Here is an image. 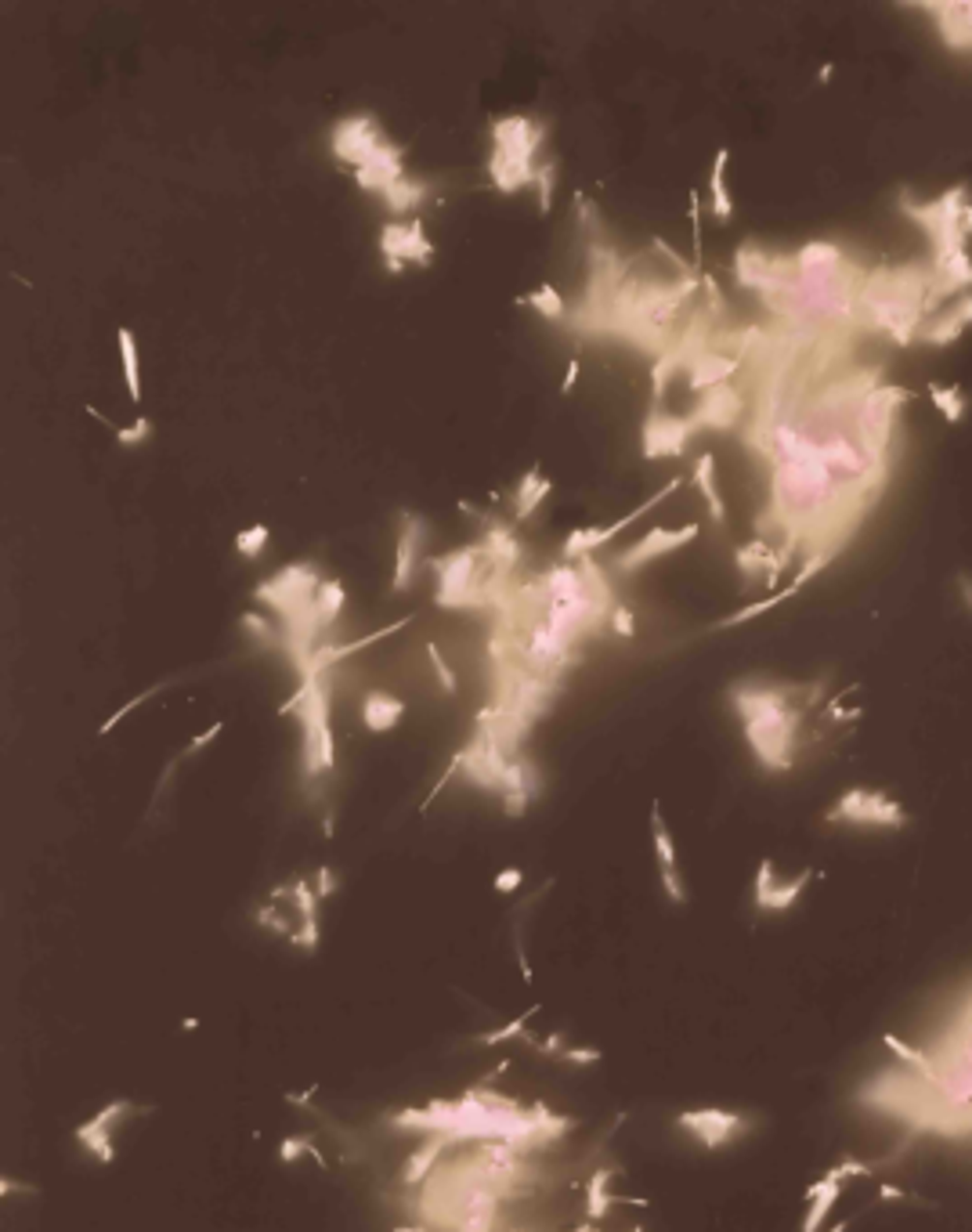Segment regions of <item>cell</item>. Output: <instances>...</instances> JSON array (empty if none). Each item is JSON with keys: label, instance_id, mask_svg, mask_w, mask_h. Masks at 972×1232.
I'll list each match as a JSON object with an SVG mask.
<instances>
[{"label": "cell", "instance_id": "cell-19", "mask_svg": "<svg viewBox=\"0 0 972 1232\" xmlns=\"http://www.w3.org/2000/svg\"><path fill=\"white\" fill-rule=\"evenodd\" d=\"M972 326V293L958 297V301H951L947 308H940L936 315L922 326L918 333V343H929V347H947V343L961 340V333Z\"/></svg>", "mask_w": 972, "mask_h": 1232}, {"label": "cell", "instance_id": "cell-58", "mask_svg": "<svg viewBox=\"0 0 972 1232\" xmlns=\"http://www.w3.org/2000/svg\"><path fill=\"white\" fill-rule=\"evenodd\" d=\"M958 589H961V601L972 607V578L969 575H958Z\"/></svg>", "mask_w": 972, "mask_h": 1232}, {"label": "cell", "instance_id": "cell-29", "mask_svg": "<svg viewBox=\"0 0 972 1232\" xmlns=\"http://www.w3.org/2000/svg\"><path fill=\"white\" fill-rule=\"evenodd\" d=\"M549 492H553V481L543 478V470H539V463H535L532 470L520 478L517 488H514V517L528 520L535 513V507H539Z\"/></svg>", "mask_w": 972, "mask_h": 1232}, {"label": "cell", "instance_id": "cell-41", "mask_svg": "<svg viewBox=\"0 0 972 1232\" xmlns=\"http://www.w3.org/2000/svg\"><path fill=\"white\" fill-rule=\"evenodd\" d=\"M553 185H557V163L546 160V163L535 166V189H539V210L549 214V206H553Z\"/></svg>", "mask_w": 972, "mask_h": 1232}, {"label": "cell", "instance_id": "cell-21", "mask_svg": "<svg viewBox=\"0 0 972 1232\" xmlns=\"http://www.w3.org/2000/svg\"><path fill=\"white\" fill-rule=\"evenodd\" d=\"M420 543H424V520L405 513V517H401V528H398V543H395V578H391V589H395V593H405V589L412 586V575H416V568H420Z\"/></svg>", "mask_w": 972, "mask_h": 1232}, {"label": "cell", "instance_id": "cell-52", "mask_svg": "<svg viewBox=\"0 0 972 1232\" xmlns=\"http://www.w3.org/2000/svg\"><path fill=\"white\" fill-rule=\"evenodd\" d=\"M849 1175H871V1167L864 1164V1160H846V1164L824 1171V1178H832V1182H842V1178H849Z\"/></svg>", "mask_w": 972, "mask_h": 1232}, {"label": "cell", "instance_id": "cell-9", "mask_svg": "<svg viewBox=\"0 0 972 1232\" xmlns=\"http://www.w3.org/2000/svg\"><path fill=\"white\" fill-rule=\"evenodd\" d=\"M380 253H384V268L391 275H398L405 264H420L427 268L434 260V243L427 239L424 220L412 218L409 224L401 220H387L384 232H380Z\"/></svg>", "mask_w": 972, "mask_h": 1232}, {"label": "cell", "instance_id": "cell-47", "mask_svg": "<svg viewBox=\"0 0 972 1232\" xmlns=\"http://www.w3.org/2000/svg\"><path fill=\"white\" fill-rule=\"evenodd\" d=\"M691 239H694V268L701 272V195L691 192Z\"/></svg>", "mask_w": 972, "mask_h": 1232}, {"label": "cell", "instance_id": "cell-3", "mask_svg": "<svg viewBox=\"0 0 972 1232\" xmlns=\"http://www.w3.org/2000/svg\"><path fill=\"white\" fill-rule=\"evenodd\" d=\"M897 210L907 220H915L932 243V279H936V301H958L972 293V189L951 185L936 199H915L897 195Z\"/></svg>", "mask_w": 972, "mask_h": 1232}, {"label": "cell", "instance_id": "cell-37", "mask_svg": "<svg viewBox=\"0 0 972 1232\" xmlns=\"http://www.w3.org/2000/svg\"><path fill=\"white\" fill-rule=\"evenodd\" d=\"M239 626L253 636V644L264 647V651H272V647H282V626H275L268 618L260 615V611H247V615L239 618Z\"/></svg>", "mask_w": 972, "mask_h": 1232}, {"label": "cell", "instance_id": "cell-2", "mask_svg": "<svg viewBox=\"0 0 972 1232\" xmlns=\"http://www.w3.org/2000/svg\"><path fill=\"white\" fill-rule=\"evenodd\" d=\"M936 279L932 264H878L868 268L857 304L861 329L882 333L897 347L918 343L922 326L936 315Z\"/></svg>", "mask_w": 972, "mask_h": 1232}, {"label": "cell", "instance_id": "cell-14", "mask_svg": "<svg viewBox=\"0 0 972 1232\" xmlns=\"http://www.w3.org/2000/svg\"><path fill=\"white\" fill-rule=\"evenodd\" d=\"M698 524L691 520L684 528H651V532L640 539V543H633L630 549H622L615 557L618 572H636V568H644L647 561H658V557H665L672 549H684L687 543H694L698 539Z\"/></svg>", "mask_w": 972, "mask_h": 1232}, {"label": "cell", "instance_id": "cell-13", "mask_svg": "<svg viewBox=\"0 0 972 1232\" xmlns=\"http://www.w3.org/2000/svg\"><path fill=\"white\" fill-rule=\"evenodd\" d=\"M676 1124L684 1128L687 1135H694V1142H701L705 1150H720L734 1135L749 1131V1121L741 1113H730V1109H687V1113L676 1117Z\"/></svg>", "mask_w": 972, "mask_h": 1232}, {"label": "cell", "instance_id": "cell-56", "mask_svg": "<svg viewBox=\"0 0 972 1232\" xmlns=\"http://www.w3.org/2000/svg\"><path fill=\"white\" fill-rule=\"evenodd\" d=\"M578 372H582V362H578V358H572V362H568V372H564L561 395H568V391H572V387L578 384Z\"/></svg>", "mask_w": 972, "mask_h": 1232}, {"label": "cell", "instance_id": "cell-8", "mask_svg": "<svg viewBox=\"0 0 972 1232\" xmlns=\"http://www.w3.org/2000/svg\"><path fill=\"white\" fill-rule=\"evenodd\" d=\"M333 156L343 160V163L366 166L376 156V152H384L391 145V137L384 134V127L372 120L369 112H351V116H343L340 124L333 127Z\"/></svg>", "mask_w": 972, "mask_h": 1232}, {"label": "cell", "instance_id": "cell-44", "mask_svg": "<svg viewBox=\"0 0 972 1232\" xmlns=\"http://www.w3.org/2000/svg\"><path fill=\"white\" fill-rule=\"evenodd\" d=\"M427 655H430V665H434V676H438L441 690H445V694L453 698V694H456V690H459V687H456V676H453V669H449V661L441 658L438 644H427Z\"/></svg>", "mask_w": 972, "mask_h": 1232}, {"label": "cell", "instance_id": "cell-6", "mask_svg": "<svg viewBox=\"0 0 972 1232\" xmlns=\"http://www.w3.org/2000/svg\"><path fill=\"white\" fill-rule=\"evenodd\" d=\"M485 561L481 546H459L445 557H434L430 568L438 572V603L441 607H466L481 601L478 564Z\"/></svg>", "mask_w": 972, "mask_h": 1232}, {"label": "cell", "instance_id": "cell-28", "mask_svg": "<svg viewBox=\"0 0 972 1232\" xmlns=\"http://www.w3.org/2000/svg\"><path fill=\"white\" fill-rule=\"evenodd\" d=\"M807 1196H810V1211H807V1218H803V1232H821L824 1218L836 1211V1200L842 1196V1182L821 1178L817 1186H810Z\"/></svg>", "mask_w": 972, "mask_h": 1232}, {"label": "cell", "instance_id": "cell-48", "mask_svg": "<svg viewBox=\"0 0 972 1232\" xmlns=\"http://www.w3.org/2000/svg\"><path fill=\"white\" fill-rule=\"evenodd\" d=\"M152 694H156V687H152V690H145V694H137V698H134V701H127V705H120V709H116V713H112V716H109V719H105V723L98 726V734H109L112 726L120 723V719H124V716H131V713H134L137 705H145V701H149V698H152Z\"/></svg>", "mask_w": 972, "mask_h": 1232}, {"label": "cell", "instance_id": "cell-38", "mask_svg": "<svg viewBox=\"0 0 972 1232\" xmlns=\"http://www.w3.org/2000/svg\"><path fill=\"white\" fill-rule=\"evenodd\" d=\"M524 304H532L535 311L546 318V322H564V297H561V289H553L549 282H543L539 289H532V293L524 297Z\"/></svg>", "mask_w": 972, "mask_h": 1232}, {"label": "cell", "instance_id": "cell-17", "mask_svg": "<svg viewBox=\"0 0 972 1232\" xmlns=\"http://www.w3.org/2000/svg\"><path fill=\"white\" fill-rule=\"evenodd\" d=\"M488 131H492V149L514 152V156H528V160L539 156L543 137H546V124L528 120V116H495Z\"/></svg>", "mask_w": 972, "mask_h": 1232}, {"label": "cell", "instance_id": "cell-26", "mask_svg": "<svg viewBox=\"0 0 972 1232\" xmlns=\"http://www.w3.org/2000/svg\"><path fill=\"white\" fill-rule=\"evenodd\" d=\"M726 163H730V149H716L713 170H709V214L716 220L734 218V195L726 189Z\"/></svg>", "mask_w": 972, "mask_h": 1232}, {"label": "cell", "instance_id": "cell-39", "mask_svg": "<svg viewBox=\"0 0 972 1232\" xmlns=\"http://www.w3.org/2000/svg\"><path fill=\"white\" fill-rule=\"evenodd\" d=\"M611 1178H615V1171H607V1167L593 1171V1178H589V1218L601 1221L604 1215L611 1211V1204H615L611 1192H607V1182H611Z\"/></svg>", "mask_w": 972, "mask_h": 1232}, {"label": "cell", "instance_id": "cell-49", "mask_svg": "<svg viewBox=\"0 0 972 1232\" xmlns=\"http://www.w3.org/2000/svg\"><path fill=\"white\" fill-rule=\"evenodd\" d=\"M611 626H615V632L618 636H626V640L636 636V618H633V611L630 607H622V603H615V611H611Z\"/></svg>", "mask_w": 972, "mask_h": 1232}, {"label": "cell", "instance_id": "cell-4", "mask_svg": "<svg viewBox=\"0 0 972 1232\" xmlns=\"http://www.w3.org/2000/svg\"><path fill=\"white\" fill-rule=\"evenodd\" d=\"M279 713H301L304 726V748H301V770L308 780L322 777L337 767V745H333V726H329V690L322 684V672L301 676L297 694L279 709Z\"/></svg>", "mask_w": 972, "mask_h": 1232}, {"label": "cell", "instance_id": "cell-53", "mask_svg": "<svg viewBox=\"0 0 972 1232\" xmlns=\"http://www.w3.org/2000/svg\"><path fill=\"white\" fill-rule=\"evenodd\" d=\"M221 730H224V723H210V726H206V730H203V734H195V738L189 741V748H185V755H195V752H199V748H206L210 741L218 738Z\"/></svg>", "mask_w": 972, "mask_h": 1232}, {"label": "cell", "instance_id": "cell-7", "mask_svg": "<svg viewBox=\"0 0 972 1232\" xmlns=\"http://www.w3.org/2000/svg\"><path fill=\"white\" fill-rule=\"evenodd\" d=\"M828 824H857V828H904L907 809L890 799L886 792H871V788H853L839 799L836 807L824 813Z\"/></svg>", "mask_w": 972, "mask_h": 1232}, {"label": "cell", "instance_id": "cell-15", "mask_svg": "<svg viewBox=\"0 0 972 1232\" xmlns=\"http://www.w3.org/2000/svg\"><path fill=\"white\" fill-rule=\"evenodd\" d=\"M810 878L813 871H799L795 878H784L778 882L774 875V861H759V871H755V907L759 911H767V915H784L788 907L803 896V890L810 886Z\"/></svg>", "mask_w": 972, "mask_h": 1232}, {"label": "cell", "instance_id": "cell-16", "mask_svg": "<svg viewBox=\"0 0 972 1232\" xmlns=\"http://www.w3.org/2000/svg\"><path fill=\"white\" fill-rule=\"evenodd\" d=\"M741 409H745V401L738 391L730 384H720L698 397V405L687 412V420L694 424V430H734Z\"/></svg>", "mask_w": 972, "mask_h": 1232}, {"label": "cell", "instance_id": "cell-32", "mask_svg": "<svg viewBox=\"0 0 972 1232\" xmlns=\"http://www.w3.org/2000/svg\"><path fill=\"white\" fill-rule=\"evenodd\" d=\"M116 343H120V362H124L127 391H131V401L137 405V401H141V362H137V337L127 326H120V333H116Z\"/></svg>", "mask_w": 972, "mask_h": 1232}, {"label": "cell", "instance_id": "cell-36", "mask_svg": "<svg viewBox=\"0 0 972 1232\" xmlns=\"http://www.w3.org/2000/svg\"><path fill=\"white\" fill-rule=\"evenodd\" d=\"M651 838H655V857H658V867L662 871H676V846H672V836L665 821H662V807H651Z\"/></svg>", "mask_w": 972, "mask_h": 1232}, {"label": "cell", "instance_id": "cell-60", "mask_svg": "<svg viewBox=\"0 0 972 1232\" xmlns=\"http://www.w3.org/2000/svg\"><path fill=\"white\" fill-rule=\"evenodd\" d=\"M630 1232H644V1229H640V1225H633V1229H630Z\"/></svg>", "mask_w": 972, "mask_h": 1232}, {"label": "cell", "instance_id": "cell-11", "mask_svg": "<svg viewBox=\"0 0 972 1232\" xmlns=\"http://www.w3.org/2000/svg\"><path fill=\"white\" fill-rule=\"evenodd\" d=\"M698 430L687 416L665 409H651L644 420V459H676L687 453V445Z\"/></svg>", "mask_w": 972, "mask_h": 1232}, {"label": "cell", "instance_id": "cell-25", "mask_svg": "<svg viewBox=\"0 0 972 1232\" xmlns=\"http://www.w3.org/2000/svg\"><path fill=\"white\" fill-rule=\"evenodd\" d=\"M401 716H405V701L387 694V690H369V694L362 698V723H366V730H372V734L395 730Z\"/></svg>", "mask_w": 972, "mask_h": 1232}, {"label": "cell", "instance_id": "cell-51", "mask_svg": "<svg viewBox=\"0 0 972 1232\" xmlns=\"http://www.w3.org/2000/svg\"><path fill=\"white\" fill-rule=\"evenodd\" d=\"M520 882H524V871H520V867H507V871H499V875H495V893H517L520 890Z\"/></svg>", "mask_w": 972, "mask_h": 1232}, {"label": "cell", "instance_id": "cell-23", "mask_svg": "<svg viewBox=\"0 0 972 1232\" xmlns=\"http://www.w3.org/2000/svg\"><path fill=\"white\" fill-rule=\"evenodd\" d=\"M481 549H485V564H488V568L495 572V578H507L510 572L517 568L520 557H524V549H520V539L510 532L507 524H499V520H492V524H488V532H485V543H481Z\"/></svg>", "mask_w": 972, "mask_h": 1232}, {"label": "cell", "instance_id": "cell-30", "mask_svg": "<svg viewBox=\"0 0 972 1232\" xmlns=\"http://www.w3.org/2000/svg\"><path fill=\"white\" fill-rule=\"evenodd\" d=\"M926 391H929L932 409L940 412V416H944L951 426H958L961 420L969 416V397H965V391H961V387H955V384H929Z\"/></svg>", "mask_w": 972, "mask_h": 1232}, {"label": "cell", "instance_id": "cell-43", "mask_svg": "<svg viewBox=\"0 0 972 1232\" xmlns=\"http://www.w3.org/2000/svg\"><path fill=\"white\" fill-rule=\"evenodd\" d=\"M441 1146H445V1138H430V1142H427V1150L416 1153V1157L409 1160V1167H405V1182H420V1178L427 1175V1167L434 1164V1157L441 1153Z\"/></svg>", "mask_w": 972, "mask_h": 1232}, {"label": "cell", "instance_id": "cell-50", "mask_svg": "<svg viewBox=\"0 0 972 1232\" xmlns=\"http://www.w3.org/2000/svg\"><path fill=\"white\" fill-rule=\"evenodd\" d=\"M557 1059L572 1063V1067H593V1063H601V1052L597 1048H564Z\"/></svg>", "mask_w": 972, "mask_h": 1232}, {"label": "cell", "instance_id": "cell-55", "mask_svg": "<svg viewBox=\"0 0 972 1232\" xmlns=\"http://www.w3.org/2000/svg\"><path fill=\"white\" fill-rule=\"evenodd\" d=\"M315 896H318V904H322V900H329V896H333V890H337V878H333V871H329V867H318V875H315Z\"/></svg>", "mask_w": 972, "mask_h": 1232}, {"label": "cell", "instance_id": "cell-35", "mask_svg": "<svg viewBox=\"0 0 972 1232\" xmlns=\"http://www.w3.org/2000/svg\"><path fill=\"white\" fill-rule=\"evenodd\" d=\"M795 593H799V589H795L792 582H788V586H784V589H778V593H770V597H763V601H755V603H749V607H741V611H734V615L720 618V622H716V630H734V626H741V622H749V618L767 615V611H774L778 603H784V601H788V597H795Z\"/></svg>", "mask_w": 972, "mask_h": 1232}, {"label": "cell", "instance_id": "cell-59", "mask_svg": "<svg viewBox=\"0 0 972 1232\" xmlns=\"http://www.w3.org/2000/svg\"><path fill=\"white\" fill-rule=\"evenodd\" d=\"M828 1232H846V1221H839V1225H832V1229Z\"/></svg>", "mask_w": 972, "mask_h": 1232}, {"label": "cell", "instance_id": "cell-18", "mask_svg": "<svg viewBox=\"0 0 972 1232\" xmlns=\"http://www.w3.org/2000/svg\"><path fill=\"white\" fill-rule=\"evenodd\" d=\"M131 1109L134 1106H131L127 1099L109 1102V1106L102 1109L98 1117H91L87 1124L76 1128V1142H83V1146L95 1153L102 1164H112V1160H116V1150H112V1128L124 1121V1113H131Z\"/></svg>", "mask_w": 972, "mask_h": 1232}, {"label": "cell", "instance_id": "cell-12", "mask_svg": "<svg viewBox=\"0 0 972 1232\" xmlns=\"http://www.w3.org/2000/svg\"><path fill=\"white\" fill-rule=\"evenodd\" d=\"M911 12L932 18V29L947 51L972 55V0H940V4H911Z\"/></svg>", "mask_w": 972, "mask_h": 1232}, {"label": "cell", "instance_id": "cell-33", "mask_svg": "<svg viewBox=\"0 0 972 1232\" xmlns=\"http://www.w3.org/2000/svg\"><path fill=\"white\" fill-rule=\"evenodd\" d=\"M424 195H427L424 181H416V178H409V174H405V178L395 181V185H391V189L384 192V206L398 218V214H409L412 206L424 203Z\"/></svg>", "mask_w": 972, "mask_h": 1232}, {"label": "cell", "instance_id": "cell-1", "mask_svg": "<svg viewBox=\"0 0 972 1232\" xmlns=\"http://www.w3.org/2000/svg\"><path fill=\"white\" fill-rule=\"evenodd\" d=\"M813 687L795 684H741L730 687V705L741 716L745 741L752 745L759 767L770 774H784L795 767L799 752V726L807 719V709L817 701Z\"/></svg>", "mask_w": 972, "mask_h": 1232}, {"label": "cell", "instance_id": "cell-45", "mask_svg": "<svg viewBox=\"0 0 972 1232\" xmlns=\"http://www.w3.org/2000/svg\"><path fill=\"white\" fill-rule=\"evenodd\" d=\"M149 434H152V420H145V416H137L131 426H116V441H120L124 449H131V445H141V441L149 438Z\"/></svg>", "mask_w": 972, "mask_h": 1232}, {"label": "cell", "instance_id": "cell-34", "mask_svg": "<svg viewBox=\"0 0 972 1232\" xmlns=\"http://www.w3.org/2000/svg\"><path fill=\"white\" fill-rule=\"evenodd\" d=\"M343 601H347V593H343L340 578H326L315 593V615H318V626L329 630L343 611Z\"/></svg>", "mask_w": 972, "mask_h": 1232}, {"label": "cell", "instance_id": "cell-31", "mask_svg": "<svg viewBox=\"0 0 972 1232\" xmlns=\"http://www.w3.org/2000/svg\"><path fill=\"white\" fill-rule=\"evenodd\" d=\"M774 557H778V549L770 546L767 539H755V543H749V546H741L738 553H734V564H738L745 575L763 582V578L770 575V568H774Z\"/></svg>", "mask_w": 972, "mask_h": 1232}, {"label": "cell", "instance_id": "cell-42", "mask_svg": "<svg viewBox=\"0 0 972 1232\" xmlns=\"http://www.w3.org/2000/svg\"><path fill=\"white\" fill-rule=\"evenodd\" d=\"M539 1012V1005H535V1009H528V1012H520L517 1019H510L507 1027H499V1030H492V1034H485V1038H481V1044H503V1041H510V1038H524V1034H528V1019H532V1015Z\"/></svg>", "mask_w": 972, "mask_h": 1232}, {"label": "cell", "instance_id": "cell-54", "mask_svg": "<svg viewBox=\"0 0 972 1232\" xmlns=\"http://www.w3.org/2000/svg\"><path fill=\"white\" fill-rule=\"evenodd\" d=\"M268 911H272V907H260V911H257L260 925H264V929H272V932H282V936H293V932H289V925H286V918H282V915H268Z\"/></svg>", "mask_w": 972, "mask_h": 1232}, {"label": "cell", "instance_id": "cell-27", "mask_svg": "<svg viewBox=\"0 0 972 1232\" xmlns=\"http://www.w3.org/2000/svg\"><path fill=\"white\" fill-rule=\"evenodd\" d=\"M694 484H698L701 499H705V507H709L713 524L723 528L726 524V503H723V495H720V484H716V455L713 453L698 455V463H694Z\"/></svg>", "mask_w": 972, "mask_h": 1232}, {"label": "cell", "instance_id": "cell-20", "mask_svg": "<svg viewBox=\"0 0 972 1232\" xmlns=\"http://www.w3.org/2000/svg\"><path fill=\"white\" fill-rule=\"evenodd\" d=\"M401 160H405V145H395V141H391L384 152H376V156H372L369 163L358 166V170H355V185L362 189V192L384 195L387 189L395 185V181L405 178V166H401Z\"/></svg>", "mask_w": 972, "mask_h": 1232}, {"label": "cell", "instance_id": "cell-5", "mask_svg": "<svg viewBox=\"0 0 972 1232\" xmlns=\"http://www.w3.org/2000/svg\"><path fill=\"white\" fill-rule=\"evenodd\" d=\"M322 582H326V578L318 575L315 564L297 561V564H286L282 572H275L272 578H264V582L253 589V597H257L264 607H272L282 622H293V618L315 611V593Z\"/></svg>", "mask_w": 972, "mask_h": 1232}, {"label": "cell", "instance_id": "cell-57", "mask_svg": "<svg viewBox=\"0 0 972 1232\" xmlns=\"http://www.w3.org/2000/svg\"><path fill=\"white\" fill-rule=\"evenodd\" d=\"M878 1196H882V1200H890V1204H897V1200H904V1189H897V1186H886V1182H882V1186H878Z\"/></svg>", "mask_w": 972, "mask_h": 1232}, {"label": "cell", "instance_id": "cell-10", "mask_svg": "<svg viewBox=\"0 0 972 1232\" xmlns=\"http://www.w3.org/2000/svg\"><path fill=\"white\" fill-rule=\"evenodd\" d=\"M676 488H680V478H672L669 484L662 488V492H655V495H651V499H647V503H640V507H636V510H630L626 517L611 520V524H604V528H575V532H572V535H568V539H564V546H561V561H564V564H572V561H586V557H589V553H593V549H601L604 543H611V539H615V535L622 532V528H630L633 520H640V517H644V513H651V510H655L658 503H665V499H669V492H676Z\"/></svg>", "mask_w": 972, "mask_h": 1232}, {"label": "cell", "instance_id": "cell-46", "mask_svg": "<svg viewBox=\"0 0 972 1232\" xmlns=\"http://www.w3.org/2000/svg\"><path fill=\"white\" fill-rule=\"evenodd\" d=\"M311 1150H315V1146H311V1138L308 1135H289L286 1142L279 1146V1160H282V1164H293L301 1153H311Z\"/></svg>", "mask_w": 972, "mask_h": 1232}, {"label": "cell", "instance_id": "cell-22", "mask_svg": "<svg viewBox=\"0 0 972 1232\" xmlns=\"http://www.w3.org/2000/svg\"><path fill=\"white\" fill-rule=\"evenodd\" d=\"M741 366V355H723L720 347H709V351H701L691 366H687V384L694 395H705V391H713V387L726 384Z\"/></svg>", "mask_w": 972, "mask_h": 1232}, {"label": "cell", "instance_id": "cell-24", "mask_svg": "<svg viewBox=\"0 0 972 1232\" xmlns=\"http://www.w3.org/2000/svg\"><path fill=\"white\" fill-rule=\"evenodd\" d=\"M535 166H539L535 160H528V156H514V152L492 149V156H488V174H492V185L507 195L520 192L524 185H535Z\"/></svg>", "mask_w": 972, "mask_h": 1232}, {"label": "cell", "instance_id": "cell-40", "mask_svg": "<svg viewBox=\"0 0 972 1232\" xmlns=\"http://www.w3.org/2000/svg\"><path fill=\"white\" fill-rule=\"evenodd\" d=\"M268 539H272L268 524H250L247 532L235 535V553H239V557H247V561H257L260 553L268 549Z\"/></svg>", "mask_w": 972, "mask_h": 1232}]
</instances>
